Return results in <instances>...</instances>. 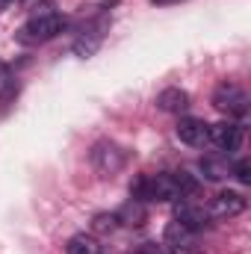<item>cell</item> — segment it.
<instances>
[{
  "instance_id": "e0dca14e",
  "label": "cell",
  "mask_w": 251,
  "mask_h": 254,
  "mask_svg": "<svg viewBox=\"0 0 251 254\" xmlns=\"http://www.w3.org/2000/svg\"><path fill=\"white\" fill-rule=\"evenodd\" d=\"M133 254H166V249H163V246H157V243H142Z\"/></svg>"
},
{
  "instance_id": "9c48e42d",
  "label": "cell",
  "mask_w": 251,
  "mask_h": 254,
  "mask_svg": "<svg viewBox=\"0 0 251 254\" xmlns=\"http://www.w3.org/2000/svg\"><path fill=\"white\" fill-rule=\"evenodd\" d=\"M175 219L184 222L189 231H195V234L204 231V228H210V222H213L204 204H195V201H187V198H181L175 204Z\"/></svg>"
},
{
  "instance_id": "8fae6325",
  "label": "cell",
  "mask_w": 251,
  "mask_h": 254,
  "mask_svg": "<svg viewBox=\"0 0 251 254\" xmlns=\"http://www.w3.org/2000/svg\"><path fill=\"white\" fill-rule=\"evenodd\" d=\"M231 166H234V163H231L225 154H207V157H201V163H198L201 178L210 181V184H219V181L231 178Z\"/></svg>"
},
{
  "instance_id": "6da1fadb",
  "label": "cell",
  "mask_w": 251,
  "mask_h": 254,
  "mask_svg": "<svg viewBox=\"0 0 251 254\" xmlns=\"http://www.w3.org/2000/svg\"><path fill=\"white\" fill-rule=\"evenodd\" d=\"M63 30H65V15H60V12L54 9V3L48 0V3H45L42 9H36V12L27 18V24L18 30V42H21V45H45V42L57 39Z\"/></svg>"
},
{
  "instance_id": "7c38bea8",
  "label": "cell",
  "mask_w": 251,
  "mask_h": 254,
  "mask_svg": "<svg viewBox=\"0 0 251 254\" xmlns=\"http://www.w3.org/2000/svg\"><path fill=\"white\" fill-rule=\"evenodd\" d=\"M157 107H160L163 113L181 116V113L189 110V92L187 89H178V86H169V89H163V92L157 95Z\"/></svg>"
},
{
  "instance_id": "4fadbf2b",
  "label": "cell",
  "mask_w": 251,
  "mask_h": 254,
  "mask_svg": "<svg viewBox=\"0 0 251 254\" xmlns=\"http://www.w3.org/2000/svg\"><path fill=\"white\" fill-rule=\"evenodd\" d=\"M65 254H101V243L92 234H74L65 243Z\"/></svg>"
},
{
  "instance_id": "5bb4252c",
  "label": "cell",
  "mask_w": 251,
  "mask_h": 254,
  "mask_svg": "<svg viewBox=\"0 0 251 254\" xmlns=\"http://www.w3.org/2000/svg\"><path fill=\"white\" fill-rule=\"evenodd\" d=\"M116 216H119V222H125V225H142L145 210H142V207H139V201H136V204H127L125 210H119Z\"/></svg>"
},
{
  "instance_id": "7a4b0ae2",
  "label": "cell",
  "mask_w": 251,
  "mask_h": 254,
  "mask_svg": "<svg viewBox=\"0 0 251 254\" xmlns=\"http://www.w3.org/2000/svg\"><path fill=\"white\" fill-rule=\"evenodd\" d=\"M130 195L133 201H178L184 198L181 187L175 181V172H160V175H139L133 184H130Z\"/></svg>"
},
{
  "instance_id": "8992f818",
  "label": "cell",
  "mask_w": 251,
  "mask_h": 254,
  "mask_svg": "<svg viewBox=\"0 0 251 254\" xmlns=\"http://www.w3.org/2000/svg\"><path fill=\"white\" fill-rule=\"evenodd\" d=\"M246 207H249V198H246L243 192L225 190V192H219V195H213V198H210L207 213H210V219L225 222V219H234V216L246 213Z\"/></svg>"
},
{
  "instance_id": "277c9868",
  "label": "cell",
  "mask_w": 251,
  "mask_h": 254,
  "mask_svg": "<svg viewBox=\"0 0 251 254\" xmlns=\"http://www.w3.org/2000/svg\"><path fill=\"white\" fill-rule=\"evenodd\" d=\"M213 107L228 119H246L249 116V95H246L243 86H237L231 80H222L213 92Z\"/></svg>"
},
{
  "instance_id": "2e32d148",
  "label": "cell",
  "mask_w": 251,
  "mask_h": 254,
  "mask_svg": "<svg viewBox=\"0 0 251 254\" xmlns=\"http://www.w3.org/2000/svg\"><path fill=\"white\" fill-rule=\"evenodd\" d=\"M231 175L240 181V184H251V163L243 157V160H237L234 166H231Z\"/></svg>"
},
{
  "instance_id": "ac0fdd59",
  "label": "cell",
  "mask_w": 251,
  "mask_h": 254,
  "mask_svg": "<svg viewBox=\"0 0 251 254\" xmlns=\"http://www.w3.org/2000/svg\"><path fill=\"white\" fill-rule=\"evenodd\" d=\"M154 6H169V3H181V0H151Z\"/></svg>"
},
{
  "instance_id": "3957f363",
  "label": "cell",
  "mask_w": 251,
  "mask_h": 254,
  "mask_svg": "<svg viewBox=\"0 0 251 254\" xmlns=\"http://www.w3.org/2000/svg\"><path fill=\"white\" fill-rule=\"evenodd\" d=\"M107 30H110V18H107V12L92 15V18L77 30V39H74V45H71V48H74V54H77L80 60L95 57V51L101 48V42H104Z\"/></svg>"
},
{
  "instance_id": "9a60e30c",
  "label": "cell",
  "mask_w": 251,
  "mask_h": 254,
  "mask_svg": "<svg viewBox=\"0 0 251 254\" xmlns=\"http://www.w3.org/2000/svg\"><path fill=\"white\" fill-rule=\"evenodd\" d=\"M92 228H95L98 234H110V231L119 228V216H116V213H98L95 222H92Z\"/></svg>"
},
{
  "instance_id": "5b68a950",
  "label": "cell",
  "mask_w": 251,
  "mask_h": 254,
  "mask_svg": "<svg viewBox=\"0 0 251 254\" xmlns=\"http://www.w3.org/2000/svg\"><path fill=\"white\" fill-rule=\"evenodd\" d=\"M92 166H95V172L101 178H113L127 166V151L122 145L110 142V139H101L92 148Z\"/></svg>"
},
{
  "instance_id": "ba28073f",
  "label": "cell",
  "mask_w": 251,
  "mask_h": 254,
  "mask_svg": "<svg viewBox=\"0 0 251 254\" xmlns=\"http://www.w3.org/2000/svg\"><path fill=\"white\" fill-rule=\"evenodd\" d=\"M243 136H246V127L240 125V122H234V119L219 122V125H210V145H216L219 151L234 154L243 145Z\"/></svg>"
},
{
  "instance_id": "30bf717a",
  "label": "cell",
  "mask_w": 251,
  "mask_h": 254,
  "mask_svg": "<svg viewBox=\"0 0 251 254\" xmlns=\"http://www.w3.org/2000/svg\"><path fill=\"white\" fill-rule=\"evenodd\" d=\"M178 139L189 148H204V145H210V125L204 119L187 116L178 122Z\"/></svg>"
},
{
  "instance_id": "52a82bcc",
  "label": "cell",
  "mask_w": 251,
  "mask_h": 254,
  "mask_svg": "<svg viewBox=\"0 0 251 254\" xmlns=\"http://www.w3.org/2000/svg\"><path fill=\"white\" fill-rule=\"evenodd\" d=\"M195 231H189L184 222H178V219H172L169 225H166V231H163V249L166 254H192L195 252Z\"/></svg>"
}]
</instances>
